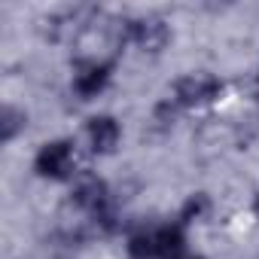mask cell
<instances>
[{"mask_svg": "<svg viewBox=\"0 0 259 259\" xmlns=\"http://www.w3.org/2000/svg\"><path fill=\"white\" fill-rule=\"evenodd\" d=\"M213 89H217V82L210 76H192V79L183 82L180 95H183V101H204V98L213 95Z\"/></svg>", "mask_w": 259, "mask_h": 259, "instance_id": "6da1fadb", "label": "cell"}, {"mask_svg": "<svg viewBox=\"0 0 259 259\" xmlns=\"http://www.w3.org/2000/svg\"><path fill=\"white\" fill-rule=\"evenodd\" d=\"M67 162H70V150L61 147V144L49 147V150L43 153V159H40V165H43L46 174H61V171L67 168Z\"/></svg>", "mask_w": 259, "mask_h": 259, "instance_id": "7a4b0ae2", "label": "cell"}, {"mask_svg": "<svg viewBox=\"0 0 259 259\" xmlns=\"http://www.w3.org/2000/svg\"><path fill=\"white\" fill-rule=\"evenodd\" d=\"M89 135H92L95 150H110V147H113V141H116V125H113L110 119H95Z\"/></svg>", "mask_w": 259, "mask_h": 259, "instance_id": "3957f363", "label": "cell"}, {"mask_svg": "<svg viewBox=\"0 0 259 259\" xmlns=\"http://www.w3.org/2000/svg\"><path fill=\"white\" fill-rule=\"evenodd\" d=\"M135 37H138L141 46L156 49V46H162V40H165V28H162L159 22H141V25H135Z\"/></svg>", "mask_w": 259, "mask_h": 259, "instance_id": "277c9868", "label": "cell"}]
</instances>
